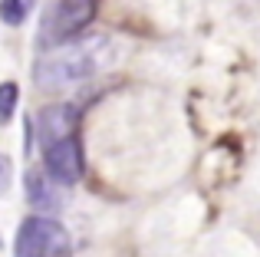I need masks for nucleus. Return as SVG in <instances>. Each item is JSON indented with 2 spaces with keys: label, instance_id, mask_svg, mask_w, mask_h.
<instances>
[{
  "label": "nucleus",
  "instance_id": "obj_2",
  "mask_svg": "<svg viewBox=\"0 0 260 257\" xmlns=\"http://www.w3.org/2000/svg\"><path fill=\"white\" fill-rule=\"evenodd\" d=\"M73 241L63 224H56L46 214H33L20 224L13 257H70Z\"/></svg>",
  "mask_w": 260,
  "mask_h": 257
},
{
  "label": "nucleus",
  "instance_id": "obj_6",
  "mask_svg": "<svg viewBox=\"0 0 260 257\" xmlns=\"http://www.w3.org/2000/svg\"><path fill=\"white\" fill-rule=\"evenodd\" d=\"M59 181L53 178L46 168H30L26 172V201L37 208L40 214H56L66 205L63 191H59Z\"/></svg>",
  "mask_w": 260,
  "mask_h": 257
},
{
  "label": "nucleus",
  "instance_id": "obj_9",
  "mask_svg": "<svg viewBox=\"0 0 260 257\" xmlns=\"http://www.w3.org/2000/svg\"><path fill=\"white\" fill-rule=\"evenodd\" d=\"M10 181H13V162H10V155H0V198L7 195Z\"/></svg>",
  "mask_w": 260,
  "mask_h": 257
},
{
  "label": "nucleus",
  "instance_id": "obj_3",
  "mask_svg": "<svg viewBox=\"0 0 260 257\" xmlns=\"http://www.w3.org/2000/svg\"><path fill=\"white\" fill-rule=\"evenodd\" d=\"M99 0H53L40 23V43L43 46H59L66 40L79 37L95 17Z\"/></svg>",
  "mask_w": 260,
  "mask_h": 257
},
{
  "label": "nucleus",
  "instance_id": "obj_1",
  "mask_svg": "<svg viewBox=\"0 0 260 257\" xmlns=\"http://www.w3.org/2000/svg\"><path fill=\"white\" fill-rule=\"evenodd\" d=\"M106 63V40L92 37L86 43H73L70 50L53 53L50 59L37 66V83L40 86H66V83H79L89 79L99 66Z\"/></svg>",
  "mask_w": 260,
  "mask_h": 257
},
{
  "label": "nucleus",
  "instance_id": "obj_8",
  "mask_svg": "<svg viewBox=\"0 0 260 257\" xmlns=\"http://www.w3.org/2000/svg\"><path fill=\"white\" fill-rule=\"evenodd\" d=\"M0 20L10 26H20L26 20V0H0Z\"/></svg>",
  "mask_w": 260,
  "mask_h": 257
},
{
  "label": "nucleus",
  "instance_id": "obj_5",
  "mask_svg": "<svg viewBox=\"0 0 260 257\" xmlns=\"http://www.w3.org/2000/svg\"><path fill=\"white\" fill-rule=\"evenodd\" d=\"M76 132H79V109L70 103H53L37 116V139L43 148L59 139H70Z\"/></svg>",
  "mask_w": 260,
  "mask_h": 257
},
{
  "label": "nucleus",
  "instance_id": "obj_4",
  "mask_svg": "<svg viewBox=\"0 0 260 257\" xmlns=\"http://www.w3.org/2000/svg\"><path fill=\"white\" fill-rule=\"evenodd\" d=\"M43 168L59 181V185H76L86 172V158H83V142L79 132L70 139H59L53 145L43 148Z\"/></svg>",
  "mask_w": 260,
  "mask_h": 257
},
{
  "label": "nucleus",
  "instance_id": "obj_7",
  "mask_svg": "<svg viewBox=\"0 0 260 257\" xmlns=\"http://www.w3.org/2000/svg\"><path fill=\"white\" fill-rule=\"evenodd\" d=\"M17 99H20V89L17 83H0V125H7L17 112Z\"/></svg>",
  "mask_w": 260,
  "mask_h": 257
}]
</instances>
